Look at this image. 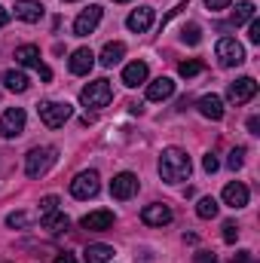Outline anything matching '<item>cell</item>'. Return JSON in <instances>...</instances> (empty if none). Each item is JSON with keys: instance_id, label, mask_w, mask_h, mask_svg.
I'll return each instance as SVG.
<instances>
[{"instance_id": "6da1fadb", "label": "cell", "mask_w": 260, "mask_h": 263, "mask_svg": "<svg viewBox=\"0 0 260 263\" xmlns=\"http://www.w3.org/2000/svg\"><path fill=\"white\" fill-rule=\"evenodd\" d=\"M193 165H190V156L181 150V147H165L159 153V175L165 184H184L190 178Z\"/></svg>"}, {"instance_id": "7a4b0ae2", "label": "cell", "mask_w": 260, "mask_h": 263, "mask_svg": "<svg viewBox=\"0 0 260 263\" xmlns=\"http://www.w3.org/2000/svg\"><path fill=\"white\" fill-rule=\"evenodd\" d=\"M55 162H59V150H55L52 144L34 147V150H28V156H25V175H28V178H43Z\"/></svg>"}, {"instance_id": "3957f363", "label": "cell", "mask_w": 260, "mask_h": 263, "mask_svg": "<svg viewBox=\"0 0 260 263\" xmlns=\"http://www.w3.org/2000/svg\"><path fill=\"white\" fill-rule=\"evenodd\" d=\"M110 98H114V86H110V80H92V83H86L83 89H80V104L83 107H92V110H101V107H107L110 104Z\"/></svg>"}, {"instance_id": "277c9868", "label": "cell", "mask_w": 260, "mask_h": 263, "mask_svg": "<svg viewBox=\"0 0 260 263\" xmlns=\"http://www.w3.org/2000/svg\"><path fill=\"white\" fill-rule=\"evenodd\" d=\"M37 114H40V123H43L46 129H62L67 120L73 117V107H70L67 101H43V104L37 107Z\"/></svg>"}, {"instance_id": "5b68a950", "label": "cell", "mask_w": 260, "mask_h": 263, "mask_svg": "<svg viewBox=\"0 0 260 263\" xmlns=\"http://www.w3.org/2000/svg\"><path fill=\"white\" fill-rule=\"evenodd\" d=\"M214 52H217L220 67H239L245 62V49H242V43H239L236 37H220Z\"/></svg>"}, {"instance_id": "8992f818", "label": "cell", "mask_w": 260, "mask_h": 263, "mask_svg": "<svg viewBox=\"0 0 260 263\" xmlns=\"http://www.w3.org/2000/svg\"><path fill=\"white\" fill-rule=\"evenodd\" d=\"M98 190H101L98 172H80L70 181V196L73 199H92V196H98Z\"/></svg>"}, {"instance_id": "52a82bcc", "label": "cell", "mask_w": 260, "mask_h": 263, "mask_svg": "<svg viewBox=\"0 0 260 263\" xmlns=\"http://www.w3.org/2000/svg\"><path fill=\"white\" fill-rule=\"evenodd\" d=\"M25 123H28V117H25L22 107H9V110H3V117H0V138H6V141L18 138V135L25 132Z\"/></svg>"}, {"instance_id": "ba28073f", "label": "cell", "mask_w": 260, "mask_h": 263, "mask_svg": "<svg viewBox=\"0 0 260 263\" xmlns=\"http://www.w3.org/2000/svg\"><path fill=\"white\" fill-rule=\"evenodd\" d=\"M254 95H257V80L254 77H239L236 83L227 86V98L233 104H248Z\"/></svg>"}, {"instance_id": "9c48e42d", "label": "cell", "mask_w": 260, "mask_h": 263, "mask_svg": "<svg viewBox=\"0 0 260 263\" xmlns=\"http://www.w3.org/2000/svg\"><path fill=\"white\" fill-rule=\"evenodd\" d=\"M138 193V178L132 175V172H120L114 181H110V196L120 199V202H126Z\"/></svg>"}, {"instance_id": "30bf717a", "label": "cell", "mask_w": 260, "mask_h": 263, "mask_svg": "<svg viewBox=\"0 0 260 263\" xmlns=\"http://www.w3.org/2000/svg\"><path fill=\"white\" fill-rule=\"evenodd\" d=\"M98 22H101V6H89V9H83L80 15H77V22H73V34L77 37H89L95 28H98Z\"/></svg>"}, {"instance_id": "8fae6325", "label": "cell", "mask_w": 260, "mask_h": 263, "mask_svg": "<svg viewBox=\"0 0 260 263\" xmlns=\"http://www.w3.org/2000/svg\"><path fill=\"white\" fill-rule=\"evenodd\" d=\"M172 208L169 205H162V202H153V205H144V211H141V220L147 223V227H165V223H172Z\"/></svg>"}, {"instance_id": "7c38bea8", "label": "cell", "mask_w": 260, "mask_h": 263, "mask_svg": "<svg viewBox=\"0 0 260 263\" xmlns=\"http://www.w3.org/2000/svg\"><path fill=\"white\" fill-rule=\"evenodd\" d=\"M80 223H83V230H89V233H104V230H110V227H114V211H107V208L89 211Z\"/></svg>"}, {"instance_id": "4fadbf2b", "label": "cell", "mask_w": 260, "mask_h": 263, "mask_svg": "<svg viewBox=\"0 0 260 263\" xmlns=\"http://www.w3.org/2000/svg\"><path fill=\"white\" fill-rule=\"evenodd\" d=\"M153 6H138V9H132L129 18H126V28L135 31V34H144V31H150V25H153Z\"/></svg>"}, {"instance_id": "5bb4252c", "label": "cell", "mask_w": 260, "mask_h": 263, "mask_svg": "<svg viewBox=\"0 0 260 263\" xmlns=\"http://www.w3.org/2000/svg\"><path fill=\"white\" fill-rule=\"evenodd\" d=\"M15 18H22L28 25H37L43 18V3L40 0H15Z\"/></svg>"}, {"instance_id": "9a60e30c", "label": "cell", "mask_w": 260, "mask_h": 263, "mask_svg": "<svg viewBox=\"0 0 260 263\" xmlns=\"http://www.w3.org/2000/svg\"><path fill=\"white\" fill-rule=\"evenodd\" d=\"M67 65H70V73L86 77V73L95 67V52H92V49H86V46H83V49H73V55H70V62H67Z\"/></svg>"}, {"instance_id": "2e32d148", "label": "cell", "mask_w": 260, "mask_h": 263, "mask_svg": "<svg viewBox=\"0 0 260 263\" xmlns=\"http://www.w3.org/2000/svg\"><path fill=\"white\" fill-rule=\"evenodd\" d=\"M248 199H251V193H248V187H245L242 181H233V184L224 187V202H227L230 208H245Z\"/></svg>"}, {"instance_id": "e0dca14e", "label": "cell", "mask_w": 260, "mask_h": 263, "mask_svg": "<svg viewBox=\"0 0 260 263\" xmlns=\"http://www.w3.org/2000/svg\"><path fill=\"white\" fill-rule=\"evenodd\" d=\"M175 95V80L172 77H159V80H153L150 86H147V98L150 101H165V98H172Z\"/></svg>"}, {"instance_id": "ac0fdd59", "label": "cell", "mask_w": 260, "mask_h": 263, "mask_svg": "<svg viewBox=\"0 0 260 263\" xmlns=\"http://www.w3.org/2000/svg\"><path fill=\"white\" fill-rule=\"evenodd\" d=\"M199 114L205 117V120H224V101L217 98V95H202L199 98Z\"/></svg>"}, {"instance_id": "d6986e66", "label": "cell", "mask_w": 260, "mask_h": 263, "mask_svg": "<svg viewBox=\"0 0 260 263\" xmlns=\"http://www.w3.org/2000/svg\"><path fill=\"white\" fill-rule=\"evenodd\" d=\"M123 83H126L129 89L147 83V65H144V62H132V65H126L123 67Z\"/></svg>"}, {"instance_id": "ffe728a7", "label": "cell", "mask_w": 260, "mask_h": 263, "mask_svg": "<svg viewBox=\"0 0 260 263\" xmlns=\"http://www.w3.org/2000/svg\"><path fill=\"white\" fill-rule=\"evenodd\" d=\"M40 223H43V230H49V233H67V227H70V217H67L65 211H52V214H46V217H40Z\"/></svg>"}, {"instance_id": "44dd1931", "label": "cell", "mask_w": 260, "mask_h": 263, "mask_svg": "<svg viewBox=\"0 0 260 263\" xmlns=\"http://www.w3.org/2000/svg\"><path fill=\"white\" fill-rule=\"evenodd\" d=\"M83 260L86 263H110L114 260V248L110 245H89L86 251H83Z\"/></svg>"}, {"instance_id": "7402d4cb", "label": "cell", "mask_w": 260, "mask_h": 263, "mask_svg": "<svg viewBox=\"0 0 260 263\" xmlns=\"http://www.w3.org/2000/svg\"><path fill=\"white\" fill-rule=\"evenodd\" d=\"M15 62L22 67H34V70H37V67H40V49L31 46V43H25V46L15 49Z\"/></svg>"}, {"instance_id": "603a6c76", "label": "cell", "mask_w": 260, "mask_h": 263, "mask_svg": "<svg viewBox=\"0 0 260 263\" xmlns=\"http://www.w3.org/2000/svg\"><path fill=\"white\" fill-rule=\"evenodd\" d=\"M123 55H126V46L114 40V43H107V46L101 49V59H98V62H101L104 67H114V65H120V62H123Z\"/></svg>"}, {"instance_id": "cb8c5ba5", "label": "cell", "mask_w": 260, "mask_h": 263, "mask_svg": "<svg viewBox=\"0 0 260 263\" xmlns=\"http://www.w3.org/2000/svg\"><path fill=\"white\" fill-rule=\"evenodd\" d=\"M3 86H6L9 92H28L31 80H28V73H22V70H6V73H3Z\"/></svg>"}, {"instance_id": "d4e9b609", "label": "cell", "mask_w": 260, "mask_h": 263, "mask_svg": "<svg viewBox=\"0 0 260 263\" xmlns=\"http://www.w3.org/2000/svg\"><path fill=\"white\" fill-rule=\"evenodd\" d=\"M217 208H220V205H217V199L214 196H202L199 199V205H196V214H199L202 220H211V217L217 214Z\"/></svg>"}, {"instance_id": "484cf974", "label": "cell", "mask_w": 260, "mask_h": 263, "mask_svg": "<svg viewBox=\"0 0 260 263\" xmlns=\"http://www.w3.org/2000/svg\"><path fill=\"white\" fill-rule=\"evenodd\" d=\"M254 18V3L251 0H242L236 9H233V25H245V22H251Z\"/></svg>"}, {"instance_id": "4316f807", "label": "cell", "mask_w": 260, "mask_h": 263, "mask_svg": "<svg viewBox=\"0 0 260 263\" xmlns=\"http://www.w3.org/2000/svg\"><path fill=\"white\" fill-rule=\"evenodd\" d=\"M181 40H184L187 46H196V43L202 40V28H199V25H184V31H181Z\"/></svg>"}, {"instance_id": "83f0119b", "label": "cell", "mask_w": 260, "mask_h": 263, "mask_svg": "<svg viewBox=\"0 0 260 263\" xmlns=\"http://www.w3.org/2000/svg\"><path fill=\"white\" fill-rule=\"evenodd\" d=\"M199 70H202V62H181V65H178V73H181L184 80H190V77H196Z\"/></svg>"}, {"instance_id": "f1b7e54d", "label": "cell", "mask_w": 260, "mask_h": 263, "mask_svg": "<svg viewBox=\"0 0 260 263\" xmlns=\"http://www.w3.org/2000/svg\"><path fill=\"white\" fill-rule=\"evenodd\" d=\"M52 211H59V196H43L40 199V217H46Z\"/></svg>"}, {"instance_id": "f546056e", "label": "cell", "mask_w": 260, "mask_h": 263, "mask_svg": "<svg viewBox=\"0 0 260 263\" xmlns=\"http://www.w3.org/2000/svg\"><path fill=\"white\" fill-rule=\"evenodd\" d=\"M242 162H245V147H236V150L230 153V159H227V165H230L233 172H239V168H242Z\"/></svg>"}, {"instance_id": "4dcf8cb0", "label": "cell", "mask_w": 260, "mask_h": 263, "mask_svg": "<svg viewBox=\"0 0 260 263\" xmlns=\"http://www.w3.org/2000/svg\"><path fill=\"white\" fill-rule=\"evenodd\" d=\"M6 223H9L12 230H15V227H28V214H25V211H15V214L6 217Z\"/></svg>"}, {"instance_id": "1f68e13d", "label": "cell", "mask_w": 260, "mask_h": 263, "mask_svg": "<svg viewBox=\"0 0 260 263\" xmlns=\"http://www.w3.org/2000/svg\"><path fill=\"white\" fill-rule=\"evenodd\" d=\"M236 239H239V227H236L233 220H230V223H224V242H230V245H233Z\"/></svg>"}, {"instance_id": "d6a6232c", "label": "cell", "mask_w": 260, "mask_h": 263, "mask_svg": "<svg viewBox=\"0 0 260 263\" xmlns=\"http://www.w3.org/2000/svg\"><path fill=\"white\" fill-rule=\"evenodd\" d=\"M202 168H205V172H208V175H214V172H217V168H220V162H217V156H214V153H208V156H205V159H202Z\"/></svg>"}, {"instance_id": "836d02e7", "label": "cell", "mask_w": 260, "mask_h": 263, "mask_svg": "<svg viewBox=\"0 0 260 263\" xmlns=\"http://www.w3.org/2000/svg\"><path fill=\"white\" fill-rule=\"evenodd\" d=\"M248 40H251V43H260V22L257 18L248 22Z\"/></svg>"}, {"instance_id": "e575fe53", "label": "cell", "mask_w": 260, "mask_h": 263, "mask_svg": "<svg viewBox=\"0 0 260 263\" xmlns=\"http://www.w3.org/2000/svg\"><path fill=\"white\" fill-rule=\"evenodd\" d=\"M193 263H217V254H211V251H196Z\"/></svg>"}, {"instance_id": "d590c367", "label": "cell", "mask_w": 260, "mask_h": 263, "mask_svg": "<svg viewBox=\"0 0 260 263\" xmlns=\"http://www.w3.org/2000/svg\"><path fill=\"white\" fill-rule=\"evenodd\" d=\"M233 0H205V6L211 9V12H220V9H227Z\"/></svg>"}, {"instance_id": "8d00e7d4", "label": "cell", "mask_w": 260, "mask_h": 263, "mask_svg": "<svg viewBox=\"0 0 260 263\" xmlns=\"http://www.w3.org/2000/svg\"><path fill=\"white\" fill-rule=\"evenodd\" d=\"M233 263H251V251H239V254L233 257Z\"/></svg>"}, {"instance_id": "74e56055", "label": "cell", "mask_w": 260, "mask_h": 263, "mask_svg": "<svg viewBox=\"0 0 260 263\" xmlns=\"http://www.w3.org/2000/svg\"><path fill=\"white\" fill-rule=\"evenodd\" d=\"M248 132H251V135H260V120H257V117H251V120H248Z\"/></svg>"}, {"instance_id": "f35d334b", "label": "cell", "mask_w": 260, "mask_h": 263, "mask_svg": "<svg viewBox=\"0 0 260 263\" xmlns=\"http://www.w3.org/2000/svg\"><path fill=\"white\" fill-rule=\"evenodd\" d=\"M52 263H77V257H73V254H67V251H65V254H59V257H55Z\"/></svg>"}, {"instance_id": "ab89813d", "label": "cell", "mask_w": 260, "mask_h": 263, "mask_svg": "<svg viewBox=\"0 0 260 263\" xmlns=\"http://www.w3.org/2000/svg\"><path fill=\"white\" fill-rule=\"evenodd\" d=\"M37 70H40V80H52V70H49L46 65H40Z\"/></svg>"}, {"instance_id": "60d3db41", "label": "cell", "mask_w": 260, "mask_h": 263, "mask_svg": "<svg viewBox=\"0 0 260 263\" xmlns=\"http://www.w3.org/2000/svg\"><path fill=\"white\" fill-rule=\"evenodd\" d=\"M6 22H9V9H3V6H0V28H3Z\"/></svg>"}, {"instance_id": "b9f144b4", "label": "cell", "mask_w": 260, "mask_h": 263, "mask_svg": "<svg viewBox=\"0 0 260 263\" xmlns=\"http://www.w3.org/2000/svg\"><path fill=\"white\" fill-rule=\"evenodd\" d=\"M114 3H129V0H114Z\"/></svg>"}, {"instance_id": "7bdbcfd3", "label": "cell", "mask_w": 260, "mask_h": 263, "mask_svg": "<svg viewBox=\"0 0 260 263\" xmlns=\"http://www.w3.org/2000/svg\"><path fill=\"white\" fill-rule=\"evenodd\" d=\"M65 3H73V0H65Z\"/></svg>"}]
</instances>
